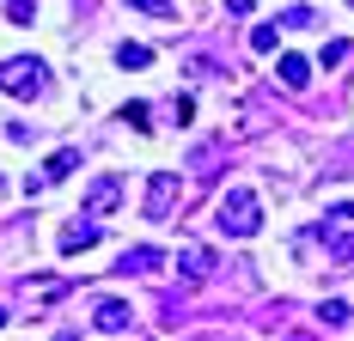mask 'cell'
I'll use <instances>...</instances> for the list:
<instances>
[{
    "instance_id": "6da1fadb",
    "label": "cell",
    "mask_w": 354,
    "mask_h": 341,
    "mask_svg": "<svg viewBox=\"0 0 354 341\" xmlns=\"http://www.w3.org/2000/svg\"><path fill=\"white\" fill-rule=\"evenodd\" d=\"M214 226H220L226 238H257V226H263V202H257L250 189H226V195L214 202Z\"/></svg>"
},
{
    "instance_id": "5b68a950",
    "label": "cell",
    "mask_w": 354,
    "mask_h": 341,
    "mask_svg": "<svg viewBox=\"0 0 354 341\" xmlns=\"http://www.w3.org/2000/svg\"><path fill=\"white\" fill-rule=\"evenodd\" d=\"M104 238V226H98V220H92V213H80V220H73V226H62V256H80V250H92V244Z\"/></svg>"
},
{
    "instance_id": "9a60e30c",
    "label": "cell",
    "mask_w": 354,
    "mask_h": 341,
    "mask_svg": "<svg viewBox=\"0 0 354 341\" xmlns=\"http://www.w3.org/2000/svg\"><path fill=\"white\" fill-rule=\"evenodd\" d=\"M6 19L12 25H37V0H6Z\"/></svg>"
},
{
    "instance_id": "3957f363",
    "label": "cell",
    "mask_w": 354,
    "mask_h": 341,
    "mask_svg": "<svg viewBox=\"0 0 354 341\" xmlns=\"http://www.w3.org/2000/svg\"><path fill=\"white\" fill-rule=\"evenodd\" d=\"M324 250L336 262H354V207H330L324 213Z\"/></svg>"
},
{
    "instance_id": "30bf717a",
    "label": "cell",
    "mask_w": 354,
    "mask_h": 341,
    "mask_svg": "<svg viewBox=\"0 0 354 341\" xmlns=\"http://www.w3.org/2000/svg\"><path fill=\"white\" fill-rule=\"evenodd\" d=\"M275 73H281L287 92H306V86H312V61H306V55H281V61H275Z\"/></svg>"
},
{
    "instance_id": "7a4b0ae2",
    "label": "cell",
    "mask_w": 354,
    "mask_h": 341,
    "mask_svg": "<svg viewBox=\"0 0 354 341\" xmlns=\"http://www.w3.org/2000/svg\"><path fill=\"white\" fill-rule=\"evenodd\" d=\"M0 92L6 98H43L49 92V68L37 55H12V61H0Z\"/></svg>"
},
{
    "instance_id": "9c48e42d",
    "label": "cell",
    "mask_w": 354,
    "mask_h": 341,
    "mask_svg": "<svg viewBox=\"0 0 354 341\" xmlns=\"http://www.w3.org/2000/svg\"><path fill=\"white\" fill-rule=\"evenodd\" d=\"M165 262V250H153V244H135V250H122L116 256V274H153Z\"/></svg>"
},
{
    "instance_id": "8fae6325",
    "label": "cell",
    "mask_w": 354,
    "mask_h": 341,
    "mask_svg": "<svg viewBox=\"0 0 354 341\" xmlns=\"http://www.w3.org/2000/svg\"><path fill=\"white\" fill-rule=\"evenodd\" d=\"M177 269H183V280H189V286H202V280H208V269H214V256H208V250H183V256H177Z\"/></svg>"
},
{
    "instance_id": "52a82bcc",
    "label": "cell",
    "mask_w": 354,
    "mask_h": 341,
    "mask_svg": "<svg viewBox=\"0 0 354 341\" xmlns=\"http://www.w3.org/2000/svg\"><path fill=\"white\" fill-rule=\"evenodd\" d=\"M73 165H80V153H73V146H62V153H49V165L37 170V177H25V195H37V189H49V183H62V177H68Z\"/></svg>"
},
{
    "instance_id": "44dd1931",
    "label": "cell",
    "mask_w": 354,
    "mask_h": 341,
    "mask_svg": "<svg viewBox=\"0 0 354 341\" xmlns=\"http://www.w3.org/2000/svg\"><path fill=\"white\" fill-rule=\"evenodd\" d=\"M0 329H6V311H0Z\"/></svg>"
},
{
    "instance_id": "ac0fdd59",
    "label": "cell",
    "mask_w": 354,
    "mask_h": 341,
    "mask_svg": "<svg viewBox=\"0 0 354 341\" xmlns=\"http://www.w3.org/2000/svg\"><path fill=\"white\" fill-rule=\"evenodd\" d=\"M324 68H336V61H348V43H324V55H318Z\"/></svg>"
},
{
    "instance_id": "277c9868",
    "label": "cell",
    "mask_w": 354,
    "mask_h": 341,
    "mask_svg": "<svg viewBox=\"0 0 354 341\" xmlns=\"http://www.w3.org/2000/svg\"><path fill=\"white\" fill-rule=\"evenodd\" d=\"M177 170H153V183H147V220H171V207H177Z\"/></svg>"
},
{
    "instance_id": "ffe728a7",
    "label": "cell",
    "mask_w": 354,
    "mask_h": 341,
    "mask_svg": "<svg viewBox=\"0 0 354 341\" xmlns=\"http://www.w3.org/2000/svg\"><path fill=\"white\" fill-rule=\"evenodd\" d=\"M226 6H232V12H250V6H257V0H226Z\"/></svg>"
},
{
    "instance_id": "7c38bea8",
    "label": "cell",
    "mask_w": 354,
    "mask_h": 341,
    "mask_svg": "<svg viewBox=\"0 0 354 341\" xmlns=\"http://www.w3.org/2000/svg\"><path fill=\"white\" fill-rule=\"evenodd\" d=\"M147 61H153L147 43H122V49H116V68H147Z\"/></svg>"
},
{
    "instance_id": "d6986e66",
    "label": "cell",
    "mask_w": 354,
    "mask_h": 341,
    "mask_svg": "<svg viewBox=\"0 0 354 341\" xmlns=\"http://www.w3.org/2000/svg\"><path fill=\"white\" fill-rule=\"evenodd\" d=\"M141 12H153V19H171V0H135Z\"/></svg>"
},
{
    "instance_id": "ba28073f",
    "label": "cell",
    "mask_w": 354,
    "mask_h": 341,
    "mask_svg": "<svg viewBox=\"0 0 354 341\" xmlns=\"http://www.w3.org/2000/svg\"><path fill=\"white\" fill-rule=\"evenodd\" d=\"M116 202H122V177H98V183L86 189V213H92V220H104Z\"/></svg>"
},
{
    "instance_id": "4fadbf2b",
    "label": "cell",
    "mask_w": 354,
    "mask_h": 341,
    "mask_svg": "<svg viewBox=\"0 0 354 341\" xmlns=\"http://www.w3.org/2000/svg\"><path fill=\"white\" fill-rule=\"evenodd\" d=\"M147 116H153V104H122V122H129V128H135V135H147V128H153V122H147Z\"/></svg>"
},
{
    "instance_id": "e0dca14e",
    "label": "cell",
    "mask_w": 354,
    "mask_h": 341,
    "mask_svg": "<svg viewBox=\"0 0 354 341\" xmlns=\"http://www.w3.org/2000/svg\"><path fill=\"white\" fill-rule=\"evenodd\" d=\"M318 317H324V329H342V323H348V305H342V299H330Z\"/></svg>"
},
{
    "instance_id": "5bb4252c",
    "label": "cell",
    "mask_w": 354,
    "mask_h": 341,
    "mask_svg": "<svg viewBox=\"0 0 354 341\" xmlns=\"http://www.w3.org/2000/svg\"><path fill=\"white\" fill-rule=\"evenodd\" d=\"M275 37H281V25H257V31H250V49H257V55H275Z\"/></svg>"
},
{
    "instance_id": "8992f818",
    "label": "cell",
    "mask_w": 354,
    "mask_h": 341,
    "mask_svg": "<svg viewBox=\"0 0 354 341\" xmlns=\"http://www.w3.org/2000/svg\"><path fill=\"white\" fill-rule=\"evenodd\" d=\"M92 329H98V335H129V329H135V311L122 305V299H104V305L92 311Z\"/></svg>"
},
{
    "instance_id": "2e32d148",
    "label": "cell",
    "mask_w": 354,
    "mask_h": 341,
    "mask_svg": "<svg viewBox=\"0 0 354 341\" xmlns=\"http://www.w3.org/2000/svg\"><path fill=\"white\" fill-rule=\"evenodd\" d=\"M306 25H318V19H312V6H293V12H281V31H306Z\"/></svg>"
}]
</instances>
